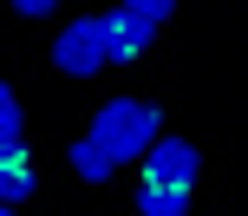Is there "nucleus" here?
<instances>
[{
    "label": "nucleus",
    "mask_w": 248,
    "mask_h": 216,
    "mask_svg": "<svg viewBox=\"0 0 248 216\" xmlns=\"http://www.w3.org/2000/svg\"><path fill=\"white\" fill-rule=\"evenodd\" d=\"M92 144L105 151V164H131V157H144L150 144H157V105H144V99H111V105H98V118H92V131H85Z\"/></svg>",
    "instance_id": "nucleus-1"
},
{
    "label": "nucleus",
    "mask_w": 248,
    "mask_h": 216,
    "mask_svg": "<svg viewBox=\"0 0 248 216\" xmlns=\"http://www.w3.org/2000/svg\"><path fill=\"white\" fill-rule=\"evenodd\" d=\"M72 170H78L85 183H105V177H111V164H105V151H98L92 138H78V144H72Z\"/></svg>",
    "instance_id": "nucleus-6"
},
{
    "label": "nucleus",
    "mask_w": 248,
    "mask_h": 216,
    "mask_svg": "<svg viewBox=\"0 0 248 216\" xmlns=\"http://www.w3.org/2000/svg\"><path fill=\"white\" fill-rule=\"evenodd\" d=\"M137 216H189V190H144Z\"/></svg>",
    "instance_id": "nucleus-7"
},
{
    "label": "nucleus",
    "mask_w": 248,
    "mask_h": 216,
    "mask_svg": "<svg viewBox=\"0 0 248 216\" xmlns=\"http://www.w3.org/2000/svg\"><path fill=\"white\" fill-rule=\"evenodd\" d=\"M150 33H157L150 20H137L131 7H118L111 13V59H137V52L150 46Z\"/></svg>",
    "instance_id": "nucleus-4"
},
{
    "label": "nucleus",
    "mask_w": 248,
    "mask_h": 216,
    "mask_svg": "<svg viewBox=\"0 0 248 216\" xmlns=\"http://www.w3.org/2000/svg\"><path fill=\"white\" fill-rule=\"evenodd\" d=\"M52 66L72 79H92L98 66H111V13H92V20H72L52 46Z\"/></svg>",
    "instance_id": "nucleus-2"
},
{
    "label": "nucleus",
    "mask_w": 248,
    "mask_h": 216,
    "mask_svg": "<svg viewBox=\"0 0 248 216\" xmlns=\"http://www.w3.org/2000/svg\"><path fill=\"white\" fill-rule=\"evenodd\" d=\"M124 7H131L137 20H150V26H157V20H170V7H176V0H124Z\"/></svg>",
    "instance_id": "nucleus-9"
},
{
    "label": "nucleus",
    "mask_w": 248,
    "mask_h": 216,
    "mask_svg": "<svg viewBox=\"0 0 248 216\" xmlns=\"http://www.w3.org/2000/svg\"><path fill=\"white\" fill-rule=\"evenodd\" d=\"M189 183H196V144L157 138L144 151V190H189Z\"/></svg>",
    "instance_id": "nucleus-3"
},
{
    "label": "nucleus",
    "mask_w": 248,
    "mask_h": 216,
    "mask_svg": "<svg viewBox=\"0 0 248 216\" xmlns=\"http://www.w3.org/2000/svg\"><path fill=\"white\" fill-rule=\"evenodd\" d=\"M20 144V99H13V85L0 79V151H13Z\"/></svg>",
    "instance_id": "nucleus-8"
},
{
    "label": "nucleus",
    "mask_w": 248,
    "mask_h": 216,
    "mask_svg": "<svg viewBox=\"0 0 248 216\" xmlns=\"http://www.w3.org/2000/svg\"><path fill=\"white\" fill-rule=\"evenodd\" d=\"M0 216H13V203H0Z\"/></svg>",
    "instance_id": "nucleus-11"
},
{
    "label": "nucleus",
    "mask_w": 248,
    "mask_h": 216,
    "mask_svg": "<svg viewBox=\"0 0 248 216\" xmlns=\"http://www.w3.org/2000/svg\"><path fill=\"white\" fill-rule=\"evenodd\" d=\"M33 197V157L13 144V151H0V203H26Z\"/></svg>",
    "instance_id": "nucleus-5"
},
{
    "label": "nucleus",
    "mask_w": 248,
    "mask_h": 216,
    "mask_svg": "<svg viewBox=\"0 0 248 216\" xmlns=\"http://www.w3.org/2000/svg\"><path fill=\"white\" fill-rule=\"evenodd\" d=\"M7 7H13V13H26V20H46L59 0H7Z\"/></svg>",
    "instance_id": "nucleus-10"
}]
</instances>
